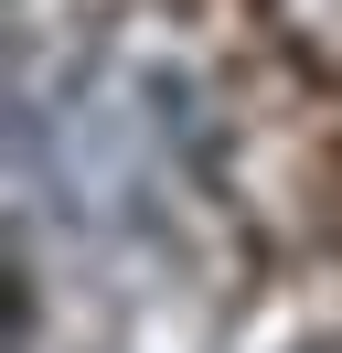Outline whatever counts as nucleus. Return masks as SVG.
Returning <instances> with one entry per match:
<instances>
[{
  "instance_id": "1",
  "label": "nucleus",
  "mask_w": 342,
  "mask_h": 353,
  "mask_svg": "<svg viewBox=\"0 0 342 353\" xmlns=\"http://www.w3.org/2000/svg\"><path fill=\"white\" fill-rule=\"evenodd\" d=\"M43 172H54V203L86 225H139L150 193L171 182V150H182V86L171 75H139L118 54L64 75L54 108H32Z\"/></svg>"
}]
</instances>
